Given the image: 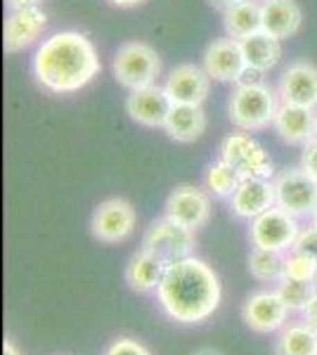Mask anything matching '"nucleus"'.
<instances>
[{
  "label": "nucleus",
  "instance_id": "nucleus-1",
  "mask_svg": "<svg viewBox=\"0 0 317 355\" xmlns=\"http://www.w3.org/2000/svg\"><path fill=\"white\" fill-rule=\"evenodd\" d=\"M102 62L95 43L80 31H57L38 43L31 57L33 78L53 95H71L95 81Z\"/></svg>",
  "mask_w": 317,
  "mask_h": 355
},
{
  "label": "nucleus",
  "instance_id": "nucleus-2",
  "mask_svg": "<svg viewBox=\"0 0 317 355\" xmlns=\"http://www.w3.org/2000/svg\"><path fill=\"white\" fill-rule=\"evenodd\" d=\"M161 311L180 324H199L218 311L223 287L216 270L197 256H187L166 268L157 289Z\"/></svg>",
  "mask_w": 317,
  "mask_h": 355
},
{
  "label": "nucleus",
  "instance_id": "nucleus-3",
  "mask_svg": "<svg viewBox=\"0 0 317 355\" xmlns=\"http://www.w3.org/2000/svg\"><path fill=\"white\" fill-rule=\"evenodd\" d=\"M280 105L277 88H270L268 83L234 85L228 102V116L237 130L258 133L275 123Z\"/></svg>",
  "mask_w": 317,
  "mask_h": 355
},
{
  "label": "nucleus",
  "instance_id": "nucleus-4",
  "mask_svg": "<svg viewBox=\"0 0 317 355\" xmlns=\"http://www.w3.org/2000/svg\"><path fill=\"white\" fill-rule=\"evenodd\" d=\"M112 73L119 85L128 93L157 85L161 76V57L152 45L142 41H128L117 50L112 60Z\"/></svg>",
  "mask_w": 317,
  "mask_h": 355
},
{
  "label": "nucleus",
  "instance_id": "nucleus-5",
  "mask_svg": "<svg viewBox=\"0 0 317 355\" xmlns=\"http://www.w3.org/2000/svg\"><path fill=\"white\" fill-rule=\"evenodd\" d=\"M218 152H221V159H225L230 166L237 168L241 178H268V180H273L277 175L273 159L265 152V147L251 133H244V130L225 135Z\"/></svg>",
  "mask_w": 317,
  "mask_h": 355
},
{
  "label": "nucleus",
  "instance_id": "nucleus-6",
  "mask_svg": "<svg viewBox=\"0 0 317 355\" xmlns=\"http://www.w3.org/2000/svg\"><path fill=\"white\" fill-rule=\"evenodd\" d=\"M275 206L284 209L293 218H310L317 209V180L298 166V168L280 171L273 178Z\"/></svg>",
  "mask_w": 317,
  "mask_h": 355
},
{
  "label": "nucleus",
  "instance_id": "nucleus-7",
  "mask_svg": "<svg viewBox=\"0 0 317 355\" xmlns=\"http://www.w3.org/2000/svg\"><path fill=\"white\" fill-rule=\"evenodd\" d=\"M194 246H197L194 230L169 218L166 214L154 220L145 230V234H142V249L157 254L169 266L175 261L187 259V256H194Z\"/></svg>",
  "mask_w": 317,
  "mask_h": 355
},
{
  "label": "nucleus",
  "instance_id": "nucleus-8",
  "mask_svg": "<svg viewBox=\"0 0 317 355\" xmlns=\"http://www.w3.org/2000/svg\"><path fill=\"white\" fill-rule=\"evenodd\" d=\"M298 232H301V220L293 218L280 206H273L258 218L249 220V239L258 249H273L286 254L296 242Z\"/></svg>",
  "mask_w": 317,
  "mask_h": 355
},
{
  "label": "nucleus",
  "instance_id": "nucleus-9",
  "mask_svg": "<svg viewBox=\"0 0 317 355\" xmlns=\"http://www.w3.org/2000/svg\"><path fill=\"white\" fill-rule=\"evenodd\" d=\"M137 225V214L130 202L121 197H112L102 202L95 209L93 218H90V230L93 237L102 244H119L126 242Z\"/></svg>",
  "mask_w": 317,
  "mask_h": 355
},
{
  "label": "nucleus",
  "instance_id": "nucleus-10",
  "mask_svg": "<svg viewBox=\"0 0 317 355\" xmlns=\"http://www.w3.org/2000/svg\"><path fill=\"white\" fill-rule=\"evenodd\" d=\"M241 315H244L249 329L258 331V334H275L289 322L291 311L282 301L277 289H263L246 299Z\"/></svg>",
  "mask_w": 317,
  "mask_h": 355
},
{
  "label": "nucleus",
  "instance_id": "nucleus-11",
  "mask_svg": "<svg viewBox=\"0 0 317 355\" xmlns=\"http://www.w3.org/2000/svg\"><path fill=\"white\" fill-rule=\"evenodd\" d=\"M48 28V15L43 8H22L10 10L8 19L3 28V45L5 53L17 55L31 48L33 43L40 41V36Z\"/></svg>",
  "mask_w": 317,
  "mask_h": 355
},
{
  "label": "nucleus",
  "instance_id": "nucleus-12",
  "mask_svg": "<svg viewBox=\"0 0 317 355\" xmlns=\"http://www.w3.org/2000/svg\"><path fill=\"white\" fill-rule=\"evenodd\" d=\"M166 216L197 232L211 220V194L197 185L175 187L166 199Z\"/></svg>",
  "mask_w": 317,
  "mask_h": 355
},
{
  "label": "nucleus",
  "instance_id": "nucleus-13",
  "mask_svg": "<svg viewBox=\"0 0 317 355\" xmlns=\"http://www.w3.org/2000/svg\"><path fill=\"white\" fill-rule=\"evenodd\" d=\"M201 67H204V71L211 76V81L237 83L239 73L244 71V67H246L239 41H234V38H230V36L211 41L206 45L204 55H201Z\"/></svg>",
  "mask_w": 317,
  "mask_h": 355
},
{
  "label": "nucleus",
  "instance_id": "nucleus-14",
  "mask_svg": "<svg viewBox=\"0 0 317 355\" xmlns=\"http://www.w3.org/2000/svg\"><path fill=\"white\" fill-rule=\"evenodd\" d=\"M173 110V100L164 85H149L142 90H132L126 97V112L137 125L145 128H164L166 119Z\"/></svg>",
  "mask_w": 317,
  "mask_h": 355
},
{
  "label": "nucleus",
  "instance_id": "nucleus-15",
  "mask_svg": "<svg viewBox=\"0 0 317 355\" xmlns=\"http://www.w3.org/2000/svg\"><path fill=\"white\" fill-rule=\"evenodd\" d=\"M277 93L284 105L315 107L317 110V67L305 60L291 62L282 71Z\"/></svg>",
  "mask_w": 317,
  "mask_h": 355
},
{
  "label": "nucleus",
  "instance_id": "nucleus-16",
  "mask_svg": "<svg viewBox=\"0 0 317 355\" xmlns=\"http://www.w3.org/2000/svg\"><path fill=\"white\" fill-rule=\"evenodd\" d=\"M173 105H204L211 90V76L199 64H178L164 83Z\"/></svg>",
  "mask_w": 317,
  "mask_h": 355
},
{
  "label": "nucleus",
  "instance_id": "nucleus-17",
  "mask_svg": "<svg viewBox=\"0 0 317 355\" xmlns=\"http://www.w3.org/2000/svg\"><path fill=\"white\" fill-rule=\"evenodd\" d=\"M273 128L286 145L305 147L317 140V110L315 107H298L282 102Z\"/></svg>",
  "mask_w": 317,
  "mask_h": 355
},
{
  "label": "nucleus",
  "instance_id": "nucleus-18",
  "mask_svg": "<svg viewBox=\"0 0 317 355\" xmlns=\"http://www.w3.org/2000/svg\"><path fill=\"white\" fill-rule=\"evenodd\" d=\"M228 202L237 218L253 220L275 206V185L268 178H244Z\"/></svg>",
  "mask_w": 317,
  "mask_h": 355
},
{
  "label": "nucleus",
  "instance_id": "nucleus-19",
  "mask_svg": "<svg viewBox=\"0 0 317 355\" xmlns=\"http://www.w3.org/2000/svg\"><path fill=\"white\" fill-rule=\"evenodd\" d=\"M261 15L263 31L280 38V41L296 36L301 31L303 10L296 0H261Z\"/></svg>",
  "mask_w": 317,
  "mask_h": 355
},
{
  "label": "nucleus",
  "instance_id": "nucleus-20",
  "mask_svg": "<svg viewBox=\"0 0 317 355\" xmlns=\"http://www.w3.org/2000/svg\"><path fill=\"white\" fill-rule=\"evenodd\" d=\"M166 268H169V263L161 261L157 254L140 249L137 254L130 256L128 266H126V282L137 294H149V291L159 289Z\"/></svg>",
  "mask_w": 317,
  "mask_h": 355
},
{
  "label": "nucleus",
  "instance_id": "nucleus-21",
  "mask_svg": "<svg viewBox=\"0 0 317 355\" xmlns=\"http://www.w3.org/2000/svg\"><path fill=\"white\" fill-rule=\"evenodd\" d=\"M206 112L201 105H173V110L169 114L164 123V130L171 140L180 142V145H189V142L199 140L206 133Z\"/></svg>",
  "mask_w": 317,
  "mask_h": 355
},
{
  "label": "nucleus",
  "instance_id": "nucleus-22",
  "mask_svg": "<svg viewBox=\"0 0 317 355\" xmlns=\"http://www.w3.org/2000/svg\"><path fill=\"white\" fill-rule=\"evenodd\" d=\"M225 33L234 41L249 38L253 33L263 31V15H261V0H241L234 8L223 12Z\"/></svg>",
  "mask_w": 317,
  "mask_h": 355
},
{
  "label": "nucleus",
  "instance_id": "nucleus-23",
  "mask_svg": "<svg viewBox=\"0 0 317 355\" xmlns=\"http://www.w3.org/2000/svg\"><path fill=\"white\" fill-rule=\"evenodd\" d=\"M239 45H241V53H244L246 67H253L263 73L275 69L282 60V41L265 31L253 33L249 38H241Z\"/></svg>",
  "mask_w": 317,
  "mask_h": 355
},
{
  "label": "nucleus",
  "instance_id": "nucleus-24",
  "mask_svg": "<svg viewBox=\"0 0 317 355\" xmlns=\"http://www.w3.org/2000/svg\"><path fill=\"white\" fill-rule=\"evenodd\" d=\"M275 355H317V331L303 320L286 322L275 341Z\"/></svg>",
  "mask_w": 317,
  "mask_h": 355
},
{
  "label": "nucleus",
  "instance_id": "nucleus-25",
  "mask_svg": "<svg viewBox=\"0 0 317 355\" xmlns=\"http://www.w3.org/2000/svg\"><path fill=\"white\" fill-rule=\"evenodd\" d=\"M284 268H286V254L273 249H258L253 246L249 254V272L251 277H256L263 284H277L284 279Z\"/></svg>",
  "mask_w": 317,
  "mask_h": 355
},
{
  "label": "nucleus",
  "instance_id": "nucleus-26",
  "mask_svg": "<svg viewBox=\"0 0 317 355\" xmlns=\"http://www.w3.org/2000/svg\"><path fill=\"white\" fill-rule=\"evenodd\" d=\"M244 180L234 166H230L225 159L213 162L204 173V190L211 194L213 199H230L234 190L239 187V182Z\"/></svg>",
  "mask_w": 317,
  "mask_h": 355
},
{
  "label": "nucleus",
  "instance_id": "nucleus-27",
  "mask_svg": "<svg viewBox=\"0 0 317 355\" xmlns=\"http://www.w3.org/2000/svg\"><path fill=\"white\" fill-rule=\"evenodd\" d=\"M275 289L282 296V301L286 303V308L298 315H301V311L308 306L317 291L315 282H303V279H291V277H284Z\"/></svg>",
  "mask_w": 317,
  "mask_h": 355
},
{
  "label": "nucleus",
  "instance_id": "nucleus-28",
  "mask_svg": "<svg viewBox=\"0 0 317 355\" xmlns=\"http://www.w3.org/2000/svg\"><path fill=\"white\" fill-rule=\"evenodd\" d=\"M284 277L291 279H303V282H315L317 275V259L303 254V251L289 249L286 251V268H284Z\"/></svg>",
  "mask_w": 317,
  "mask_h": 355
},
{
  "label": "nucleus",
  "instance_id": "nucleus-29",
  "mask_svg": "<svg viewBox=\"0 0 317 355\" xmlns=\"http://www.w3.org/2000/svg\"><path fill=\"white\" fill-rule=\"evenodd\" d=\"M105 355H152V353H149L140 341L128 339V336H121V339H117L107 348Z\"/></svg>",
  "mask_w": 317,
  "mask_h": 355
},
{
  "label": "nucleus",
  "instance_id": "nucleus-30",
  "mask_svg": "<svg viewBox=\"0 0 317 355\" xmlns=\"http://www.w3.org/2000/svg\"><path fill=\"white\" fill-rule=\"evenodd\" d=\"M291 249L303 251V254L317 259V230H315V227L313 225L301 227V232H298V237H296V242H293Z\"/></svg>",
  "mask_w": 317,
  "mask_h": 355
},
{
  "label": "nucleus",
  "instance_id": "nucleus-31",
  "mask_svg": "<svg viewBox=\"0 0 317 355\" xmlns=\"http://www.w3.org/2000/svg\"><path fill=\"white\" fill-rule=\"evenodd\" d=\"M301 168L305 173H310L317 180V140H313L310 145L303 147L301 154Z\"/></svg>",
  "mask_w": 317,
  "mask_h": 355
},
{
  "label": "nucleus",
  "instance_id": "nucleus-32",
  "mask_svg": "<svg viewBox=\"0 0 317 355\" xmlns=\"http://www.w3.org/2000/svg\"><path fill=\"white\" fill-rule=\"evenodd\" d=\"M256 83H265V73L253 67H244V71L239 73V78L234 85H256Z\"/></svg>",
  "mask_w": 317,
  "mask_h": 355
},
{
  "label": "nucleus",
  "instance_id": "nucleus-33",
  "mask_svg": "<svg viewBox=\"0 0 317 355\" xmlns=\"http://www.w3.org/2000/svg\"><path fill=\"white\" fill-rule=\"evenodd\" d=\"M301 320H303L305 324H308V327H313L317 331V291H315L313 299H310L308 306H305L303 311H301Z\"/></svg>",
  "mask_w": 317,
  "mask_h": 355
},
{
  "label": "nucleus",
  "instance_id": "nucleus-34",
  "mask_svg": "<svg viewBox=\"0 0 317 355\" xmlns=\"http://www.w3.org/2000/svg\"><path fill=\"white\" fill-rule=\"evenodd\" d=\"M10 10H22V8H40L43 0H5Z\"/></svg>",
  "mask_w": 317,
  "mask_h": 355
},
{
  "label": "nucleus",
  "instance_id": "nucleus-35",
  "mask_svg": "<svg viewBox=\"0 0 317 355\" xmlns=\"http://www.w3.org/2000/svg\"><path fill=\"white\" fill-rule=\"evenodd\" d=\"M209 3H211V8L225 12V10H230V8H234L237 3H241V0H209Z\"/></svg>",
  "mask_w": 317,
  "mask_h": 355
},
{
  "label": "nucleus",
  "instance_id": "nucleus-36",
  "mask_svg": "<svg viewBox=\"0 0 317 355\" xmlns=\"http://www.w3.org/2000/svg\"><path fill=\"white\" fill-rule=\"evenodd\" d=\"M109 3H112L114 8L128 10V8H137V5H142L145 0H109Z\"/></svg>",
  "mask_w": 317,
  "mask_h": 355
},
{
  "label": "nucleus",
  "instance_id": "nucleus-37",
  "mask_svg": "<svg viewBox=\"0 0 317 355\" xmlns=\"http://www.w3.org/2000/svg\"><path fill=\"white\" fill-rule=\"evenodd\" d=\"M3 355H22V353H19V348H17L12 341L5 339L3 341Z\"/></svg>",
  "mask_w": 317,
  "mask_h": 355
},
{
  "label": "nucleus",
  "instance_id": "nucleus-38",
  "mask_svg": "<svg viewBox=\"0 0 317 355\" xmlns=\"http://www.w3.org/2000/svg\"><path fill=\"white\" fill-rule=\"evenodd\" d=\"M194 355H223V353H218V351H213V348H201V351H197Z\"/></svg>",
  "mask_w": 317,
  "mask_h": 355
},
{
  "label": "nucleus",
  "instance_id": "nucleus-39",
  "mask_svg": "<svg viewBox=\"0 0 317 355\" xmlns=\"http://www.w3.org/2000/svg\"><path fill=\"white\" fill-rule=\"evenodd\" d=\"M308 220H310V225H313V227H315V230H317V209L313 211V216H310V218H308Z\"/></svg>",
  "mask_w": 317,
  "mask_h": 355
},
{
  "label": "nucleus",
  "instance_id": "nucleus-40",
  "mask_svg": "<svg viewBox=\"0 0 317 355\" xmlns=\"http://www.w3.org/2000/svg\"><path fill=\"white\" fill-rule=\"evenodd\" d=\"M315 287H317V275H315Z\"/></svg>",
  "mask_w": 317,
  "mask_h": 355
}]
</instances>
